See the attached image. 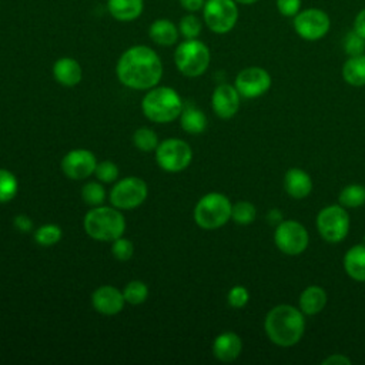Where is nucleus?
<instances>
[{
	"label": "nucleus",
	"mask_w": 365,
	"mask_h": 365,
	"mask_svg": "<svg viewBox=\"0 0 365 365\" xmlns=\"http://www.w3.org/2000/svg\"><path fill=\"white\" fill-rule=\"evenodd\" d=\"M202 21L215 34L230 33L240 17L238 4L234 0H205Z\"/></svg>",
	"instance_id": "7"
},
{
	"label": "nucleus",
	"mask_w": 365,
	"mask_h": 365,
	"mask_svg": "<svg viewBox=\"0 0 365 365\" xmlns=\"http://www.w3.org/2000/svg\"><path fill=\"white\" fill-rule=\"evenodd\" d=\"M148 37L157 46H174L180 37L178 26L168 19H157L148 27Z\"/></svg>",
	"instance_id": "20"
},
{
	"label": "nucleus",
	"mask_w": 365,
	"mask_h": 365,
	"mask_svg": "<svg viewBox=\"0 0 365 365\" xmlns=\"http://www.w3.org/2000/svg\"><path fill=\"white\" fill-rule=\"evenodd\" d=\"M321 364L322 365H351V359L344 354H332L327 356Z\"/></svg>",
	"instance_id": "41"
},
{
	"label": "nucleus",
	"mask_w": 365,
	"mask_h": 365,
	"mask_svg": "<svg viewBox=\"0 0 365 365\" xmlns=\"http://www.w3.org/2000/svg\"><path fill=\"white\" fill-rule=\"evenodd\" d=\"M342 77L349 86H365V53L359 56H352L344 63Z\"/></svg>",
	"instance_id": "24"
},
{
	"label": "nucleus",
	"mask_w": 365,
	"mask_h": 365,
	"mask_svg": "<svg viewBox=\"0 0 365 365\" xmlns=\"http://www.w3.org/2000/svg\"><path fill=\"white\" fill-rule=\"evenodd\" d=\"M237 4H242V6H251L254 3H257L258 0H234Z\"/></svg>",
	"instance_id": "44"
},
{
	"label": "nucleus",
	"mask_w": 365,
	"mask_h": 365,
	"mask_svg": "<svg viewBox=\"0 0 365 365\" xmlns=\"http://www.w3.org/2000/svg\"><path fill=\"white\" fill-rule=\"evenodd\" d=\"M178 3L187 13H197L202 10L205 0H178Z\"/></svg>",
	"instance_id": "39"
},
{
	"label": "nucleus",
	"mask_w": 365,
	"mask_h": 365,
	"mask_svg": "<svg viewBox=\"0 0 365 365\" xmlns=\"http://www.w3.org/2000/svg\"><path fill=\"white\" fill-rule=\"evenodd\" d=\"M97 158L90 150L77 148L68 151L61 160L63 173L71 180H84L94 174Z\"/></svg>",
	"instance_id": "14"
},
{
	"label": "nucleus",
	"mask_w": 365,
	"mask_h": 365,
	"mask_svg": "<svg viewBox=\"0 0 365 365\" xmlns=\"http://www.w3.org/2000/svg\"><path fill=\"white\" fill-rule=\"evenodd\" d=\"M184 108L180 94L171 87H153L141 101L144 115L153 123H171Z\"/></svg>",
	"instance_id": "4"
},
{
	"label": "nucleus",
	"mask_w": 365,
	"mask_h": 365,
	"mask_svg": "<svg viewBox=\"0 0 365 365\" xmlns=\"http://www.w3.org/2000/svg\"><path fill=\"white\" fill-rule=\"evenodd\" d=\"M94 174L101 182H114L118 178V167L108 160L97 163Z\"/></svg>",
	"instance_id": "36"
},
{
	"label": "nucleus",
	"mask_w": 365,
	"mask_h": 365,
	"mask_svg": "<svg viewBox=\"0 0 365 365\" xmlns=\"http://www.w3.org/2000/svg\"><path fill=\"white\" fill-rule=\"evenodd\" d=\"M201 30H202V21L195 13H187L180 19L178 31L182 38L185 40L198 38Z\"/></svg>",
	"instance_id": "27"
},
{
	"label": "nucleus",
	"mask_w": 365,
	"mask_h": 365,
	"mask_svg": "<svg viewBox=\"0 0 365 365\" xmlns=\"http://www.w3.org/2000/svg\"><path fill=\"white\" fill-rule=\"evenodd\" d=\"M107 10L117 21H134L144 11V0H107Z\"/></svg>",
	"instance_id": "21"
},
{
	"label": "nucleus",
	"mask_w": 365,
	"mask_h": 365,
	"mask_svg": "<svg viewBox=\"0 0 365 365\" xmlns=\"http://www.w3.org/2000/svg\"><path fill=\"white\" fill-rule=\"evenodd\" d=\"M344 50L345 53L352 57V56H359L364 54L365 51V38L362 36H359L354 29L351 31L346 33V36L344 37Z\"/></svg>",
	"instance_id": "34"
},
{
	"label": "nucleus",
	"mask_w": 365,
	"mask_h": 365,
	"mask_svg": "<svg viewBox=\"0 0 365 365\" xmlns=\"http://www.w3.org/2000/svg\"><path fill=\"white\" fill-rule=\"evenodd\" d=\"M327 292L319 285L307 287L299 295V309L304 315H317L327 305Z\"/></svg>",
	"instance_id": "22"
},
{
	"label": "nucleus",
	"mask_w": 365,
	"mask_h": 365,
	"mask_svg": "<svg viewBox=\"0 0 365 365\" xmlns=\"http://www.w3.org/2000/svg\"><path fill=\"white\" fill-rule=\"evenodd\" d=\"M284 188L287 194L295 200H301L309 195L312 190V180L302 168L292 167L285 173Z\"/></svg>",
	"instance_id": "18"
},
{
	"label": "nucleus",
	"mask_w": 365,
	"mask_h": 365,
	"mask_svg": "<svg viewBox=\"0 0 365 365\" xmlns=\"http://www.w3.org/2000/svg\"><path fill=\"white\" fill-rule=\"evenodd\" d=\"M13 224H14V227H16L19 231H23V232H29V231L33 228L31 220H30L27 215H24V214L16 215L14 220H13Z\"/></svg>",
	"instance_id": "40"
},
{
	"label": "nucleus",
	"mask_w": 365,
	"mask_h": 365,
	"mask_svg": "<svg viewBox=\"0 0 365 365\" xmlns=\"http://www.w3.org/2000/svg\"><path fill=\"white\" fill-rule=\"evenodd\" d=\"M123 291L113 285H101L91 295L93 308L103 315H115L124 308Z\"/></svg>",
	"instance_id": "16"
},
{
	"label": "nucleus",
	"mask_w": 365,
	"mask_h": 365,
	"mask_svg": "<svg viewBox=\"0 0 365 365\" xmlns=\"http://www.w3.org/2000/svg\"><path fill=\"white\" fill-rule=\"evenodd\" d=\"M231 201L221 192H208L194 208V221L202 230H217L231 220Z\"/></svg>",
	"instance_id": "5"
},
{
	"label": "nucleus",
	"mask_w": 365,
	"mask_h": 365,
	"mask_svg": "<svg viewBox=\"0 0 365 365\" xmlns=\"http://www.w3.org/2000/svg\"><path fill=\"white\" fill-rule=\"evenodd\" d=\"M274 242L281 252L287 255H299L307 250L309 235L301 222L285 220L275 227Z\"/></svg>",
	"instance_id": "11"
},
{
	"label": "nucleus",
	"mask_w": 365,
	"mask_h": 365,
	"mask_svg": "<svg viewBox=\"0 0 365 365\" xmlns=\"http://www.w3.org/2000/svg\"><path fill=\"white\" fill-rule=\"evenodd\" d=\"M234 86L241 97L257 98L269 90L271 76L262 67H245L237 74Z\"/></svg>",
	"instance_id": "13"
},
{
	"label": "nucleus",
	"mask_w": 365,
	"mask_h": 365,
	"mask_svg": "<svg viewBox=\"0 0 365 365\" xmlns=\"http://www.w3.org/2000/svg\"><path fill=\"white\" fill-rule=\"evenodd\" d=\"M227 301H228L231 308H235V309L244 308L248 304V301H250V292H248V289L245 287L235 285V287H232L228 291Z\"/></svg>",
	"instance_id": "37"
},
{
	"label": "nucleus",
	"mask_w": 365,
	"mask_h": 365,
	"mask_svg": "<svg viewBox=\"0 0 365 365\" xmlns=\"http://www.w3.org/2000/svg\"><path fill=\"white\" fill-rule=\"evenodd\" d=\"M83 225L88 237L101 242L114 241L125 231L124 215L115 207H93L87 211Z\"/></svg>",
	"instance_id": "3"
},
{
	"label": "nucleus",
	"mask_w": 365,
	"mask_h": 365,
	"mask_svg": "<svg viewBox=\"0 0 365 365\" xmlns=\"http://www.w3.org/2000/svg\"><path fill=\"white\" fill-rule=\"evenodd\" d=\"M277 10L284 17H294L302 6V0H275Z\"/></svg>",
	"instance_id": "38"
},
{
	"label": "nucleus",
	"mask_w": 365,
	"mask_h": 365,
	"mask_svg": "<svg viewBox=\"0 0 365 365\" xmlns=\"http://www.w3.org/2000/svg\"><path fill=\"white\" fill-rule=\"evenodd\" d=\"M344 268L349 278L358 282L365 281V244L354 245L345 252Z\"/></svg>",
	"instance_id": "23"
},
{
	"label": "nucleus",
	"mask_w": 365,
	"mask_h": 365,
	"mask_svg": "<svg viewBox=\"0 0 365 365\" xmlns=\"http://www.w3.org/2000/svg\"><path fill=\"white\" fill-rule=\"evenodd\" d=\"M148 194L147 184L138 177H125L114 184L110 191V202L118 210H134L140 207Z\"/></svg>",
	"instance_id": "12"
},
{
	"label": "nucleus",
	"mask_w": 365,
	"mask_h": 365,
	"mask_svg": "<svg viewBox=\"0 0 365 365\" xmlns=\"http://www.w3.org/2000/svg\"><path fill=\"white\" fill-rule=\"evenodd\" d=\"M133 143L140 151L150 153V151H154L157 148L158 138H157V134L154 133V130L147 128V127H141V128L135 130V133L133 135Z\"/></svg>",
	"instance_id": "31"
},
{
	"label": "nucleus",
	"mask_w": 365,
	"mask_h": 365,
	"mask_svg": "<svg viewBox=\"0 0 365 365\" xmlns=\"http://www.w3.org/2000/svg\"><path fill=\"white\" fill-rule=\"evenodd\" d=\"M17 191L19 182L16 175L6 168H0V202L11 201Z\"/></svg>",
	"instance_id": "28"
},
{
	"label": "nucleus",
	"mask_w": 365,
	"mask_h": 365,
	"mask_svg": "<svg viewBox=\"0 0 365 365\" xmlns=\"http://www.w3.org/2000/svg\"><path fill=\"white\" fill-rule=\"evenodd\" d=\"M292 27L302 40L317 41L328 34L331 29V17L327 11L318 7L301 9L292 17Z\"/></svg>",
	"instance_id": "9"
},
{
	"label": "nucleus",
	"mask_w": 365,
	"mask_h": 365,
	"mask_svg": "<svg viewBox=\"0 0 365 365\" xmlns=\"http://www.w3.org/2000/svg\"><path fill=\"white\" fill-rule=\"evenodd\" d=\"M180 123L185 133L200 134L207 127V117L201 110L190 106V107L182 108V111L180 114Z\"/></svg>",
	"instance_id": "25"
},
{
	"label": "nucleus",
	"mask_w": 365,
	"mask_h": 365,
	"mask_svg": "<svg viewBox=\"0 0 365 365\" xmlns=\"http://www.w3.org/2000/svg\"><path fill=\"white\" fill-rule=\"evenodd\" d=\"M268 339L281 348H289L299 342L305 331V318L299 308L289 304L275 305L264 319Z\"/></svg>",
	"instance_id": "2"
},
{
	"label": "nucleus",
	"mask_w": 365,
	"mask_h": 365,
	"mask_svg": "<svg viewBox=\"0 0 365 365\" xmlns=\"http://www.w3.org/2000/svg\"><path fill=\"white\" fill-rule=\"evenodd\" d=\"M319 235L331 244L341 242L349 231V215L341 204L324 207L315 220Z\"/></svg>",
	"instance_id": "8"
},
{
	"label": "nucleus",
	"mask_w": 365,
	"mask_h": 365,
	"mask_svg": "<svg viewBox=\"0 0 365 365\" xmlns=\"http://www.w3.org/2000/svg\"><path fill=\"white\" fill-rule=\"evenodd\" d=\"M81 198L86 204H88L91 207L103 205V202L106 200V190L97 181L86 182L81 188Z\"/></svg>",
	"instance_id": "32"
},
{
	"label": "nucleus",
	"mask_w": 365,
	"mask_h": 365,
	"mask_svg": "<svg viewBox=\"0 0 365 365\" xmlns=\"http://www.w3.org/2000/svg\"><path fill=\"white\" fill-rule=\"evenodd\" d=\"M364 244H365V237H364Z\"/></svg>",
	"instance_id": "45"
},
{
	"label": "nucleus",
	"mask_w": 365,
	"mask_h": 365,
	"mask_svg": "<svg viewBox=\"0 0 365 365\" xmlns=\"http://www.w3.org/2000/svg\"><path fill=\"white\" fill-rule=\"evenodd\" d=\"M53 76L58 84L73 87L81 81L83 68L77 60L71 57H60L53 64Z\"/></svg>",
	"instance_id": "19"
},
{
	"label": "nucleus",
	"mask_w": 365,
	"mask_h": 365,
	"mask_svg": "<svg viewBox=\"0 0 365 365\" xmlns=\"http://www.w3.org/2000/svg\"><path fill=\"white\" fill-rule=\"evenodd\" d=\"M155 160L161 170L167 173H180L190 165L192 151L190 144L184 140L167 138L157 145Z\"/></svg>",
	"instance_id": "10"
},
{
	"label": "nucleus",
	"mask_w": 365,
	"mask_h": 365,
	"mask_svg": "<svg viewBox=\"0 0 365 365\" xmlns=\"http://www.w3.org/2000/svg\"><path fill=\"white\" fill-rule=\"evenodd\" d=\"M281 217H282V214H281L278 210H271V211L268 212V215H267L268 222H269V224H272V225L275 224V227L282 221V218H281Z\"/></svg>",
	"instance_id": "43"
},
{
	"label": "nucleus",
	"mask_w": 365,
	"mask_h": 365,
	"mask_svg": "<svg viewBox=\"0 0 365 365\" xmlns=\"http://www.w3.org/2000/svg\"><path fill=\"white\" fill-rule=\"evenodd\" d=\"M210 61V48L198 38H184L174 51V63L178 71L185 77H198L204 74Z\"/></svg>",
	"instance_id": "6"
},
{
	"label": "nucleus",
	"mask_w": 365,
	"mask_h": 365,
	"mask_svg": "<svg viewBox=\"0 0 365 365\" xmlns=\"http://www.w3.org/2000/svg\"><path fill=\"white\" fill-rule=\"evenodd\" d=\"M354 30L365 38V7L356 13L354 19Z\"/></svg>",
	"instance_id": "42"
},
{
	"label": "nucleus",
	"mask_w": 365,
	"mask_h": 365,
	"mask_svg": "<svg viewBox=\"0 0 365 365\" xmlns=\"http://www.w3.org/2000/svg\"><path fill=\"white\" fill-rule=\"evenodd\" d=\"M111 252H113V257L117 259V261H128L133 254H134V245L133 242L128 240V238H124V237H120L117 240L113 241V245H111Z\"/></svg>",
	"instance_id": "35"
},
{
	"label": "nucleus",
	"mask_w": 365,
	"mask_h": 365,
	"mask_svg": "<svg viewBox=\"0 0 365 365\" xmlns=\"http://www.w3.org/2000/svg\"><path fill=\"white\" fill-rule=\"evenodd\" d=\"M212 111L224 120L232 118L240 108V93L235 86L220 84L215 87L211 96Z\"/></svg>",
	"instance_id": "15"
},
{
	"label": "nucleus",
	"mask_w": 365,
	"mask_h": 365,
	"mask_svg": "<svg viewBox=\"0 0 365 365\" xmlns=\"http://www.w3.org/2000/svg\"><path fill=\"white\" fill-rule=\"evenodd\" d=\"M257 217V210L252 202L250 201H238L232 205L231 210V220L240 225L251 224Z\"/></svg>",
	"instance_id": "29"
},
{
	"label": "nucleus",
	"mask_w": 365,
	"mask_h": 365,
	"mask_svg": "<svg viewBox=\"0 0 365 365\" xmlns=\"http://www.w3.org/2000/svg\"><path fill=\"white\" fill-rule=\"evenodd\" d=\"M115 74L118 81L128 88L150 90L163 77V63L151 47L137 44L120 56Z\"/></svg>",
	"instance_id": "1"
},
{
	"label": "nucleus",
	"mask_w": 365,
	"mask_h": 365,
	"mask_svg": "<svg viewBox=\"0 0 365 365\" xmlns=\"http://www.w3.org/2000/svg\"><path fill=\"white\" fill-rule=\"evenodd\" d=\"M123 295L125 302L131 305H140L147 299L148 288L143 281H131L124 287Z\"/></svg>",
	"instance_id": "33"
},
{
	"label": "nucleus",
	"mask_w": 365,
	"mask_h": 365,
	"mask_svg": "<svg viewBox=\"0 0 365 365\" xmlns=\"http://www.w3.org/2000/svg\"><path fill=\"white\" fill-rule=\"evenodd\" d=\"M365 202V187L349 184L344 187L338 195V204L345 208H358Z\"/></svg>",
	"instance_id": "26"
},
{
	"label": "nucleus",
	"mask_w": 365,
	"mask_h": 365,
	"mask_svg": "<svg viewBox=\"0 0 365 365\" xmlns=\"http://www.w3.org/2000/svg\"><path fill=\"white\" fill-rule=\"evenodd\" d=\"M61 235H63V231H61V228L58 225H56V224H44V225H41L40 228L36 230L34 240H36V242L38 245L50 247V245L57 244L61 240Z\"/></svg>",
	"instance_id": "30"
},
{
	"label": "nucleus",
	"mask_w": 365,
	"mask_h": 365,
	"mask_svg": "<svg viewBox=\"0 0 365 365\" xmlns=\"http://www.w3.org/2000/svg\"><path fill=\"white\" fill-rule=\"evenodd\" d=\"M242 351L241 338L231 331L220 334L212 342V354L221 362L235 361Z\"/></svg>",
	"instance_id": "17"
}]
</instances>
